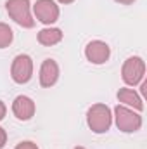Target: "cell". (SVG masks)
<instances>
[{"mask_svg": "<svg viewBox=\"0 0 147 149\" xmlns=\"http://www.w3.org/2000/svg\"><path fill=\"white\" fill-rule=\"evenodd\" d=\"M87 125L94 134H106L112 125V113L106 104H94L87 111Z\"/></svg>", "mask_w": 147, "mask_h": 149, "instance_id": "obj_1", "label": "cell"}, {"mask_svg": "<svg viewBox=\"0 0 147 149\" xmlns=\"http://www.w3.org/2000/svg\"><path fill=\"white\" fill-rule=\"evenodd\" d=\"M5 10L10 16V19L14 23H17L21 28H33L35 26L30 0H7Z\"/></svg>", "mask_w": 147, "mask_h": 149, "instance_id": "obj_2", "label": "cell"}, {"mask_svg": "<svg viewBox=\"0 0 147 149\" xmlns=\"http://www.w3.org/2000/svg\"><path fill=\"white\" fill-rule=\"evenodd\" d=\"M112 118L116 121V127L125 134H133V132L140 130V127H142L140 113L132 109V108H126L123 104H118L114 108V116Z\"/></svg>", "mask_w": 147, "mask_h": 149, "instance_id": "obj_3", "label": "cell"}, {"mask_svg": "<svg viewBox=\"0 0 147 149\" xmlns=\"http://www.w3.org/2000/svg\"><path fill=\"white\" fill-rule=\"evenodd\" d=\"M146 76V63L139 56H132L123 63L121 78L128 87H137Z\"/></svg>", "mask_w": 147, "mask_h": 149, "instance_id": "obj_4", "label": "cell"}, {"mask_svg": "<svg viewBox=\"0 0 147 149\" xmlns=\"http://www.w3.org/2000/svg\"><path fill=\"white\" fill-rule=\"evenodd\" d=\"M10 76L19 85L28 83L33 76V59L28 54L16 56L12 61V66H10Z\"/></svg>", "mask_w": 147, "mask_h": 149, "instance_id": "obj_5", "label": "cell"}, {"mask_svg": "<svg viewBox=\"0 0 147 149\" xmlns=\"http://www.w3.org/2000/svg\"><path fill=\"white\" fill-rule=\"evenodd\" d=\"M33 14L40 23L50 26L59 19L61 10H59V5L54 0H37L35 5H33Z\"/></svg>", "mask_w": 147, "mask_h": 149, "instance_id": "obj_6", "label": "cell"}, {"mask_svg": "<svg viewBox=\"0 0 147 149\" xmlns=\"http://www.w3.org/2000/svg\"><path fill=\"white\" fill-rule=\"evenodd\" d=\"M85 57L92 64H104L111 57V47L102 40H92L85 47Z\"/></svg>", "mask_w": 147, "mask_h": 149, "instance_id": "obj_7", "label": "cell"}, {"mask_svg": "<svg viewBox=\"0 0 147 149\" xmlns=\"http://www.w3.org/2000/svg\"><path fill=\"white\" fill-rule=\"evenodd\" d=\"M37 111V106H35V101L28 95H17L12 102V113L17 120L21 121H28L35 116Z\"/></svg>", "mask_w": 147, "mask_h": 149, "instance_id": "obj_8", "label": "cell"}, {"mask_svg": "<svg viewBox=\"0 0 147 149\" xmlns=\"http://www.w3.org/2000/svg\"><path fill=\"white\" fill-rule=\"evenodd\" d=\"M40 85L45 88H50L57 83L59 80V64L54 59H45L40 66Z\"/></svg>", "mask_w": 147, "mask_h": 149, "instance_id": "obj_9", "label": "cell"}, {"mask_svg": "<svg viewBox=\"0 0 147 149\" xmlns=\"http://www.w3.org/2000/svg\"><path fill=\"white\" fill-rule=\"evenodd\" d=\"M116 95H118V101H119L123 106L132 108V109H135V111H142V109H144V101H142V97H140L133 88H119Z\"/></svg>", "mask_w": 147, "mask_h": 149, "instance_id": "obj_10", "label": "cell"}, {"mask_svg": "<svg viewBox=\"0 0 147 149\" xmlns=\"http://www.w3.org/2000/svg\"><path fill=\"white\" fill-rule=\"evenodd\" d=\"M64 37V33L59 30V28H43L38 31V42L45 47H52L55 43H59Z\"/></svg>", "mask_w": 147, "mask_h": 149, "instance_id": "obj_11", "label": "cell"}, {"mask_svg": "<svg viewBox=\"0 0 147 149\" xmlns=\"http://www.w3.org/2000/svg\"><path fill=\"white\" fill-rule=\"evenodd\" d=\"M14 40V31L9 24L5 23H0V49H5L12 43Z\"/></svg>", "mask_w": 147, "mask_h": 149, "instance_id": "obj_12", "label": "cell"}, {"mask_svg": "<svg viewBox=\"0 0 147 149\" xmlns=\"http://www.w3.org/2000/svg\"><path fill=\"white\" fill-rule=\"evenodd\" d=\"M14 149H38V146L31 141H24V142H19Z\"/></svg>", "mask_w": 147, "mask_h": 149, "instance_id": "obj_13", "label": "cell"}, {"mask_svg": "<svg viewBox=\"0 0 147 149\" xmlns=\"http://www.w3.org/2000/svg\"><path fill=\"white\" fill-rule=\"evenodd\" d=\"M5 142H7V132L0 127V149L5 146Z\"/></svg>", "mask_w": 147, "mask_h": 149, "instance_id": "obj_14", "label": "cell"}, {"mask_svg": "<svg viewBox=\"0 0 147 149\" xmlns=\"http://www.w3.org/2000/svg\"><path fill=\"white\" fill-rule=\"evenodd\" d=\"M5 114H7V106L3 104V101H0V121L5 118Z\"/></svg>", "mask_w": 147, "mask_h": 149, "instance_id": "obj_15", "label": "cell"}, {"mask_svg": "<svg viewBox=\"0 0 147 149\" xmlns=\"http://www.w3.org/2000/svg\"><path fill=\"white\" fill-rule=\"evenodd\" d=\"M140 83H142V87H140V92H142V95H146V92H147V81H146V80H142Z\"/></svg>", "mask_w": 147, "mask_h": 149, "instance_id": "obj_16", "label": "cell"}, {"mask_svg": "<svg viewBox=\"0 0 147 149\" xmlns=\"http://www.w3.org/2000/svg\"><path fill=\"white\" fill-rule=\"evenodd\" d=\"M114 2H118V3H121V5H132L135 0H114Z\"/></svg>", "mask_w": 147, "mask_h": 149, "instance_id": "obj_17", "label": "cell"}, {"mask_svg": "<svg viewBox=\"0 0 147 149\" xmlns=\"http://www.w3.org/2000/svg\"><path fill=\"white\" fill-rule=\"evenodd\" d=\"M59 3H64V5H68V3H73L74 0H57Z\"/></svg>", "mask_w": 147, "mask_h": 149, "instance_id": "obj_18", "label": "cell"}, {"mask_svg": "<svg viewBox=\"0 0 147 149\" xmlns=\"http://www.w3.org/2000/svg\"><path fill=\"white\" fill-rule=\"evenodd\" d=\"M74 149H87V148H83V146H76Z\"/></svg>", "mask_w": 147, "mask_h": 149, "instance_id": "obj_19", "label": "cell"}]
</instances>
